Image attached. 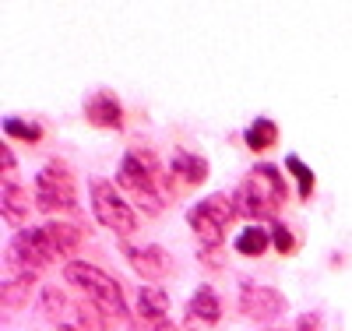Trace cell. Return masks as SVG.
Listing matches in <instances>:
<instances>
[{
    "label": "cell",
    "mask_w": 352,
    "mask_h": 331,
    "mask_svg": "<svg viewBox=\"0 0 352 331\" xmlns=\"http://www.w3.org/2000/svg\"><path fill=\"white\" fill-rule=\"evenodd\" d=\"M116 187L127 191L144 215H159L162 204H166V197H169L173 180L162 176L159 159H155L152 152L127 148V156H124V162H120V173H116Z\"/></svg>",
    "instance_id": "cell-1"
},
{
    "label": "cell",
    "mask_w": 352,
    "mask_h": 331,
    "mask_svg": "<svg viewBox=\"0 0 352 331\" xmlns=\"http://www.w3.org/2000/svg\"><path fill=\"white\" fill-rule=\"evenodd\" d=\"M236 201V215L247 219H272L278 215V208L289 201V187H285V176L278 173V166L272 162H261L247 173V180L240 184V191L232 194Z\"/></svg>",
    "instance_id": "cell-2"
},
{
    "label": "cell",
    "mask_w": 352,
    "mask_h": 331,
    "mask_svg": "<svg viewBox=\"0 0 352 331\" xmlns=\"http://www.w3.org/2000/svg\"><path fill=\"white\" fill-rule=\"evenodd\" d=\"M64 279L67 286L81 289V296L92 303L99 314L106 317H116V321H127V296H124V286L116 282L109 272H102L99 264L92 261H67L64 264Z\"/></svg>",
    "instance_id": "cell-3"
},
{
    "label": "cell",
    "mask_w": 352,
    "mask_h": 331,
    "mask_svg": "<svg viewBox=\"0 0 352 331\" xmlns=\"http://www.w3.org/2000/svg\"><path fill=\"white\" fill-rule=\"evenodd\" d=\"M232 219H236V201L229 194H212V197L197 201L187 212V226L194 229L204 254H215L226 244V229H229Z\"/></svg>",
    "instance_id": "cell-4"
},
{
    "label": "cell",
    "mask_w": 352,
    "mask_h": 331,
    "mask_svg": "<svg viewBox=\"0 0 352 331\" xmlns=\"http://www.w3.org/2000/svg\"><path fill=\"white\" fill-rule=\"evenodd\" d=\"M32 201L39 212L53 215V212H74L78 208V187H74V173L67 162L53 159L36 173L32 184Z\"/></svg>",
    "instance_id": "cell-5"
},
{
    "label": "cell",
    "mask_w": 352,
    "mask_h": 331,
    "mask_svg": "<svg viewBox=\"0 0 352 331\" xmlns=\"http://www.w3.org/2000/svg\"><path fill=\"white\" fill-rule=\"evenodd\" d=\"M88 191H92V215L102 229H109L116 236H131L138 229L134 204L116 191V184H109V180H92Z\"/></svg>",
    "instance_id": "cell-6"
},
{
    "label": "cell",
    "mask_w": 352,
    "mask_h": 331,
    "mask_svg": "<svg viewBox=\"0 0 352 331\" xmlns=\"http://www.w3.org/2000/svg\"><path fill=\"white\" fill-rule=\"evenodd\" d=\"M8 254L18 257L25 268H32V272H43V268H50L56 261V250L50 244L46 229H18L8 244Z\"/></svg>",
    "instance_id": "cell-7"
},
{
    "label": "cell",
    "mask_w": 352,
    "mask_h": 331,
    "mask_svg": "<svg viewBox=\"0 0 352 331\" xmlns=\"http://www.w3.org/2000/svg\"><path fill=\"white\" fill-rule=\"evenodd\" d=\"M240 314L250 321H275L285 314V296L275 286H257V282H243L240 289Z\"/></svg>",
    "instance_id": "cell-8"
},
{
    "label": "cell",
    "mask_w": 352,
    "mask_h": 331,
    "mask_svg": "<svg viewBox=\"0 0 352 331\" xmlns=\"http://www.w3.org/2000/svg\"><path fill=\"white\" fill-rule=\"evenodd\" d=\"M36 275H39V272L25 268L18 257L4 254V289H0V299H4V307H11V310L25 307V303H28V296H32V289H36Z\"/></svg>",
    "instance_id": "cell-9"
},
{
    "label": "cell",
    "mask_w": 352,
    "mask_h": 331,
    "mask_svg": "<svg viewBox=\"0 0 352 331\" xmlns=\"http://www.w3.org/2000/svg\"><path fill=\"white\" fill-rule=\"evenodd\" d=\"M124 257L131 261V268L144 279V282H159L173 272V261L169 254L159 247V244H144V247H134V244H120Z\"/></svg>",
    "instance_id": "cell-10"
},
{
    "label": "cell",
    "mask_w": 352,
    "mask_h": 331,
    "mask_svg": "<svg viewBox=\"0 0 352 331\" xmlns=\"http://www.w3.org/2000/svg\"><path fill=\"white\" fill-rule=\"evenodd\" d=\"M184 317H187L190 328H201V324L212 328V324H219V317H222L219 292L212 286H197V292L187 299V307H184Z\"/></svg>",
    "instance_id": "cell-11"
},
{
    "label": "cell",
    "mask_w": 352,
    "mask_h": 331,
    "mask_svg": "<svg viewBox=\"0 0 352 331\" xmlns=\"http://www.w3.org/2000/svg\"><path fill=\"white\" fill-rule=\"evenodd\" d=\"M85 120L96 124V127H106V131H120L124 127V106L109 92H96L85 103Z\"/></svg>",
    "instance_id": "cell-12"
},
{
    "label": "cell",
    "mask_w": 352,
    "mask_h": 331,
    "mask_svg": "<svg viewBox=\"0 0 352 331\" xmlns=\"http://www.w3.org/2000/svg\"><path fill=\"white\" fill-rule=\"evenodd\" d=\"M169 173L180 176L187 187H197V184H204V180H208V159H201V156H194V152H173Z\"/></svg>",
    "instance_id": "cell-13"
},
{
    "label": "cell",
    "mask_w": 352,
    "mask_h": 331,
    "mask_svg": "<svg viewBox=\"0 0 352 331\" xmlns=\"http://www.w3.org/2000/svg\"><path fill=\"white\" fill-rule=\"evenodd\" d=\"M0 197H4V219L8 222H14V226H21L25 222V215H28V208H32L36 201L25 194V187L18 184V180H4V184H0Z\"/></svg>",
    "instance_id": "cell-14"
},
{
    "label": "cell",
    "mask_w": 352,
    "mask_h": 331,
    "mask_svg": "<svg viewBox=\"0 0 352 331\" xmlns=\"http://www.w3.org/2000/svg\"><path fill=\"white\" fill-rule=\"evenodd\" d=\"M43 229H46V236H50L56 257H71V254L78 250V244L85 239V233H81L74 222H46Z\"/></svg>",
    "instance_id": "cell-15"
},
{
    "label": "cell",
    "mask_w": 352,
    "mask_h": 331,
    "mask_svg": "<svg viewBox=\"0 0 352 331\" xmlns=\"http://www.w3.org/2000/svg\"><path fill=\"white\" fill-rule=\"evenodd\" d=\"M243 141H247L250 152H268V148L278 145V124L272 116H257L254 124L243 131Z\"/></svg>",
    "instance_id": "cell-16"
},
{
    "label": "cell",
    "mask_w": 352,
    "mask_h": 331,
    "mask_svg": "<svg viewBox=\"0 0 352 331\" xmlns=\"http://www.w3.org/2000/svg\"><path fill=\"white\" fill-rule=\"evenodd\" d=\"M268 247H272V229H264V226H247L232 239V250L243 257H261Z\"/></svg>",
    "instance_id": "cell-17"
},
{
    "label": "cell",
    "mask_w": 352,
    "mask_h": 331,
    "mask_svg": "<svg viewBox=\"0 0 352 331\" xmlns=\"http://www.w3.org/2000/svg\"><path fill=\"white\" fill-rule=\"evenodd\" d=\"M138 317H148V321L169 317V296H166V289L141 286L138 289Z\"/></svg>",
    "instance_id": "cell-18"
},
{
    "label": "cell",
    "mask_w": 352,
    "mask_h": 331,
    "mask_svg": "<svg viewBox=\"0 0 352 331\" xmlns=\"http://www.w3.org/2000/svg\"><path fill=\"white\" fill-rule=\"evenodd\" d=\"M56 331H102L99 321L92 317V310H88L85 303H71L67 314L56 321Z\"/></svg>",
    "instance_id": "cell-19"
},
{
    "label": "cell",
    "mask_w": 352,
    "mask_h": 331,
    "mask_svg": "<svg viewBox=\"0 0 352 331\" xmlns=\"http://www.w3.org/2000/svg\"><path fill=\"white\" fill-rule=\"evenodd\" d=\"M285 169L296 176V184H300V197L303 201H310V194H314V169L300 159V156H285Z\"/></svg>",
    "instance_id": "cell-20"
},
{
    "label": "cell",
    "mask_w": 352,
    "mask_h": 331,
    "mask_svg": "<svg viewBox=\"0 0 352 331\" xmlns=\"http://www.w3.org/2000/svg\"><path fill=\"white\" fill-rule=\"evenodd\" d=\"M272 247L282 254V257H289V254H296V233H292L285 222H272Z\"/></svg>",
    "instance_id": "cell-21"
},
{
    "label": "cell",
    "mask_w": 352,
    "mask_h": 331,
    "mask_svg": "<svg viewBox=\"0 0 352 331\" xmlns=\"http://www.w3.org/2000/svg\"><path fill=\"white\" fill-rule=\"evenodd\" d=\"M4 134H8V138H21V141H28V145H36V141L43 138L39 124H21L18 116H8V120H4Z\"/></svg>",
    "instance_id": "cell-22"
},
{
    "label": "cell",
    "mask_w": 352,
    "mask_h": 331,
    "mask_svg": "<svg viewBox=\"0 0 352 331\" xmlns=\"http://www.w3.org/2000/svg\"><path fill=\"white\" fill-rule=\"evenodd\" d=\"M127 331H180L169 317H159V321H148V317H134L127 324Z\"/></svg>",
    "instance_id": "cell-23"
},
{
    "label": "cell",
    "mask_w": 352,
    "mask_h": 331,
    "mask_svg": "<svg viewBox=\"0 0 352 331\" xmlns=\"http://www.w3.org/2000/svg\"><path fill=\"white\" fill-rule=\"evenodd\" d=\"M14 169H18V162H14V152H11L8 145H4V148H0V173H4V180H18V176H14Z\"/></svg>",
    "instance_id": "cell-24"
},
{
    "label": "cell",
    "mask_w": 352,
    "mask_h": 331,
    "mask_svg": "<svg viewBox=\"0 0 352 331\" xmlns=\"http://www.w3.org/2000/svg\"><path fill=\"white\" fill-rule=\"evenodd\" d=\"M296 331H320L317 314H303V317H300V324H296Z\"/></svg>",
    "instance_id": "cell-25"
},
{
    "label": "cell",
    "mask_w": 352,
    "mask_h": 331,
    "mask_svg": "<svg viewBox=\"0 0 352 331\" xmlns=\"http://www.w3.org/2000/svg\"><path fill=\"white\" fill-rule=\"evenodd\" d=\"M268 331H278V328H268Z\"/></svg>",
    "instance_id": "cell-26"
}]
</instances>
